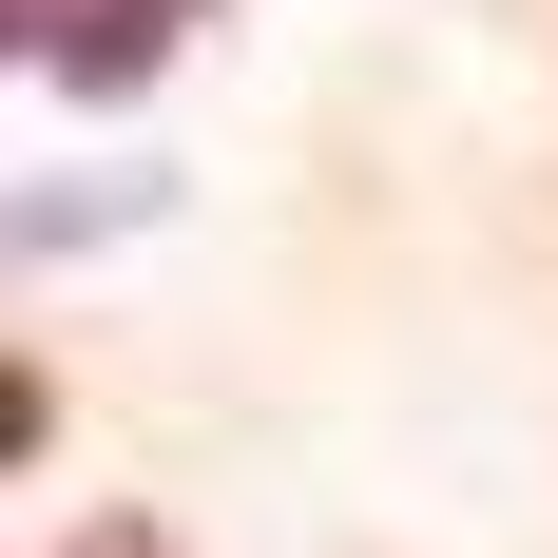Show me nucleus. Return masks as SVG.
<instances>
[{
  "label": "nucleus",
  "instance_id": "f03ea898",
  "mask_svg": "<svg viewBox=\"0 0 558 558\" xmlns=\"http://www.w3.org/2000/svg\"><path fill=\"white\" fill-rule=\"evenodd\" d=\"M58 558H173V539H155V520H97V539H58Z\"/></svg>",
  "mask_w": 558,
  "mask_h": 558
},
{
  "label": "nucleus",
  "instance_id": "f257e3e1",
  "mask_svg": "<svg viewBox=\"0 0 558 558\" xmlns=\"http://www.w3.org/2000/svg\"><path fill=\"white\" fill-rule=\"evenodd\" d=\"M173 39H193V0H58V20H39V77H58V97H135Z\"/></svg>",
  "mask_w": 558,
  "mask_h": 558
}]
</instances>
